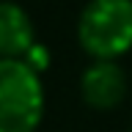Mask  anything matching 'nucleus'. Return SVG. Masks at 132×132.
<instances>
[{"instance_id":"1","label":"nucleus","mask_w":132,"mask_h":132,"mask_svg":"<svg viewBox=\"0 0 132 132\" xmlns=\"http://www.w3.org/2000/svg\"><path fill=\"white\" fill-rule=\"evenodd\" d=\"M77 41L94 61H118L132 50V0H91L77 19Z\"/></svg>"},{"instance_id":"2","label":"nucleus","mask_w":132,"mask_h":132,"mask_svg":"<svg viewBox=\"0 0 132 132\" xmlns=\"http://www.w3.org/2000/svg\"><path fill=\"white\" fill-rule=\"evenodd\" d=\"M44 116V88L25 61L0 58V132H36Z\"/></svg>"},{"instance_id":"3","label":"nucleus","mask_w":132,"mask_h":132,"mask_svg":"<svg viewBox=\"0 0 132 132\" xmlns=\"http://www.w3.org/2000/svg\"><path fill=\"white\" fill-rule=\"evenodd\" d=\"M80 94L94 110H116L127 96V72L118 61H94L80 77Z\"/></svg>"},{"instance_id":"4","label":"nucleus","mask_w":132,"mask_h":132,"mask_svg":"<svg viewBox=\"0 0 132 132\" xmlns=\"http://www.w3.org/2000/svg\"><path fill=\"white\" fill-rule=\"evenodd\" d=\"M36 44V28L22 6L0 0V58L22 61Z\"/></svg>"},{"instance_id":"5","label":"nucleus","mask_w":132,"mask_h":132,"mask_svg":"<svg viewBox=\"0 0 132 132\" xmlns=\"http://www.w3.org/2000/svg\"><path fill=\"white\" fill-rule=\"evenodd\" d=\"M22 61L30 66V69H36V72H44L50 66V52H47V47H41L39 41H36V44L28 50V55H25Z\"/></svg>"}]
</instances>
